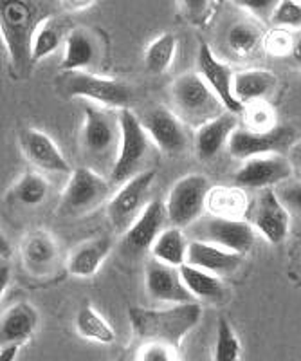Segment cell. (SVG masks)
Masks as SVG:
<instances>
[{
    "label": "cell",
    "mask_w": 301,
    "mask_h": 361,
    "mask_svg": "<svg viewBox=\"0 0 301 361\" xmlns=\"http://www.w3.org/2000/svg\"><path fill=\"white\" fill-rule=\"evenodd\" d=\"M128 318L134 333L145 340V343H162L179 349L188 334L198 325L203 318V307L193 304L174 305L172 309H143L130 307Z\"/></svg>",
    "instance_id": "cell-1"
},
{
    "label": "cell",
    "mask_w": 301,
    "mask_h": 361,
    "mask_svg": "<svg viewBox=\"0 0 301 361\" xmlns=\"http://www.w3.org/2000/svg\"><path fill=\"white\" fill-rule=\"evenodd\" d=\"M44 18H38V8L33 2L4 0L0 4V35L8 49L9 62L18 76L30 74L33 66V38Z\"/></svg>",
    "instance_id": "cell-2"
},
{
    "label": "cell",
    "mask_w": 301,
    "mask_h": 361,
    "mask_svg": "<svg viewBox=\"0 0 301 361\" xmlns=\"http://www.w3.org/2000/svg\"><path fill=\"white\" fill-rule=\"evenodd\" d=\"M56 90L65 98H83L107 109L124 111L132 102V89L124 82L91 73H63L56 78Z\"/></svg>",
    "instance_id": "cell-3"
},
{
    "label": "cell",
    "mask_w": 301,
    "mask_h": 361,
    "mask_svg": "<svg viewBox=\"0 0 301 361\" xmlns=\"http://www.w3.org/2000/svg\"><path fill=\"white\" fill-rule=\"evenodd\" d=\"M172 99L182 123L200 128L211 119L224 114V105L198 73H186L172 85Z\"/></svg>",
    "instance_id": "cell-4"
},
{
    "label": "cell",
    "mask_w": 301,
    "mask_h": 361,
    "mask_svg": "<svg viewBox=\"0 0 301 361\" xmlns=\"http://www.w3.org/2000/svg\"><path fill=\"white\" fill-rule=\"evenodd\" d=\"M121 128V141L117 147V156L110 170L112 185L128 183L136 176H139V166L145 163L148 156L150 137L141 125V119L130 109L117 112Z\"/></svg>",
    "instance_id": "cell-5"
},
{
    "label": "cell",
    "mask_w": 301,
    "mask_h": 361,
    "mask_svg": "<svg viewBox=\"0 0 301 361\" xmlns=\"http://www.w3.org/2000/svg\"><path fill=\"white\" fill-rule=\"evenodd\" d=\"M110 180L89 166H78L72 170L65 190L60 199L58 212L67 217H79L91 214L110 195Z\"/></svg>",
    "instance_id": "cell-6"
},
{
    "label": "cell",
    "mask_w": 301,
    "mask_h": 361,
    "mask_svg": "<svg viewBox=\"0 0 301 361\" xmlns=\"http://www.w3.org/2000/svg\"><path fill=\"white\" fill-rule=\"evenodd\" d=\"M211 192L210 180L200 173L184 176L172 186L166 199V215L174 228H188L203 217L207 208V195Z\"/></svg>",
    "instance_id": "cell-7"
},
{
    "label": "cell",
    "mask_w": 301,
    "mask_h": 361,
    "mask_svg": "<svg viewBox=\"0 0 301 361\" xmlns=\"http://www.w3.org/2000/svg\"><path fill=\"white\" fill-rule=\"evenodd\" d=\"M296 143V132L289 125H278L271 132H252L242 127L233 132L227 143L229 154L236 159L248 161L251 157L269 156V154H283Z\"/></svg>",
    "instance_id": "cell-8"
},
{
    "label": "cell",
    "mask_w": 301,
    "mask_h": 361,
    "mask_svg": "<svg viewBox=\"0 0 301 361\" xmlns=\"http://www.w3.org/2000/svg\"><path fill=\"white\" fill-rule=\"evenodd\" d=\"M155 180V170H143L124 183L108 202V219L116 231H127L148 206V192Z\"/></svg>",
    "instance_id": "cell-9"
},
{
    "label": "cell",
    "mask_w": 301,
    "mask_h": 361,
    "mask_svg": "<svg viewBox=\"0 0 301 361\" xmlns=\"http://www.w3.org/2000/svg\"><path fill=\"white\" fill-rule=\"evenodd\" d=\"M294 176V166L289 156L285 154H269V156L251 157L243 161L235 173L236 188L269 190L289 183Z\"/></svg>",
    "instance_id": "cell-10"
},
{
    "label": "cell",
    "mask_w": 301,
    "mask_h": 361,
    "mask_svg": "<svg viewBox=\"0 0 301 361\" xmlns=\"http://www.w3.org/2000/svg\"><path fill=\"white\" fill-rule=\"evenodd\" d=\"M251 224L271 244H281L290 230V212L278 197L276 188L262 190L251 212Z\"/></svg>",
    "instance_id": "cell-11"
},
{
    "label": "cell",
    "mask_w": 301,
    "mask_h": 361,
    "mask_svg": "<svg viewBox=\"0 0 301 361\" xmlns=\"http://www.w3.org/2000/svg\"><path fill=\"white\" fill-rule=\"evenodd\" d=\"M141 125L148 134L150 141L161 152L177 156L188 147V134L184 123L175 112L166 107H153L143 114Z\"/></svg>",
    "instance_id": "cell-12"
},
{
    "label": "cell",
    "mask_w": 301,
    "mask_h": 361,
    "mask_svg": "<svg viewBox=\"0 0 301 361\" xmlns=\"http://www.w3.org/2000/svg\"><path fill=\"white\" fill-rule=\"evenodd\" d=\"M121 141L120 119H112L110 112L103 109L87 105L82 128L83 150L94 159L105 157Z\"/></svg>",
    "instance_id": "cell-13"
},
{
    "label": "cell",
    "mask_w": 301,
    "mask_h": 361,
    "mask_svg": "<svg viewBox=\"0 0 301 361\" xmlns=\"http://www.w3.org/2000/svg\"><path fill=\"white\" fill-rule=\"evenodd\" d=\"M197 73L207 83V87L217 94V98L220 99L226 112H231L235 116L243 114L245 107L233 94V76L235 74H231V69L214 56L210 44H206L204 40L198 45Z\"/></svg>",
    "instance_id": "cell-14"
},
{
    "label": "cell",
    "mask_w": 301,
    "mask_h": 361,
    "mask_svg": "<svg viewBox=\"0 0 301 361\" xmlns=\"http://www.w3.org/2000/svg\"><path fill=\"white\" fill-rule=\"evenodd\" d=\"M200 237L195 240L211 243L236 255H248L256 243V230L251 222L235 219L210 217L200 226Z\"/></svg>",
    "instance_id": "cell-15"
},
{
    "label": "cell",
    "mask_w": 301,
    "mask_h": 361,
    "mask_svg": "<svg viewBox=\"0 0 301 361\" xmlns=\"http://www.w3.org/2000/svg\"><path fill=\"white\" fill-rule=\"evenodd\" d=\"M145 286L146 293L159 302H168L174 305L195 302L193 295L182 282L181 271L155 259L145 264Z\"/></svg>",
    "instance_id": "cell-16"
},
{
    "label": "cell",
    "mask_w": 301,
    "mask_h": 361,
    "mask_svg": "<svg viewBox=\"0 0 301 361\" xmlns=\"http://www.w3.org/2000/svg\"><path fill=\"white\" fill-rule=\"evenodd\" d=\"M18 145L24 157L38 170L54 173H72L69 161L53 137L38 128H24L18 135Z\"/></svg>",
    "instance_id": "cell-17"
},
{
    "label": "cell",
    "mask_w": 301,
    "mask_h": 361,
    "mask_svg": "<svg viewBox=\"0 0 301 361\" xmlns=\"http://www.w3.org/2000/svg\"><path fill=\"white\" fill-rule=\"evenodd\" d=\"M168 221L166 206L161 201H150L143 209L136 222H134L123 235V250L130 255H139L152 250L159 235L162 233L165 222Z\"/></svg>",
    "instance_id": "cell-18"
},
{
    "label": "cell",
    "mask_w": 301,
    "mask_h": 361,
    "mask_svg": "<svg viewBox=\"0 0 301 361\" xmlns=\"http://www.w3.org/2000/svg\"><path fill=\"white\" fill-rule=\"evenodd\" d=\"M99 60V40L92 31L83 27L70 29L63 45L62 67L65 73H87Z\"/></svg>",
    "instance_id": "cell-19"
},
{
    "label": "cell",
    "mask_w": 301,
    "mask_h": 361,
    "mask_svg": "<svg viewBox=\"0 0 301 361\" xmlns=\"http://www.w3.org/2000/svg\"><path fill=\"white\" fill-rule=\"evenodd\" d=\"M188 266L198 267L213 275H231L243 264L242 255L231 253V251L222 250V247L214 246L211 243L204 240H190L188 246Z\"/></svg>",
    "instance_id": "cell-20"
},
{
    "label": "cell",
    "mask_w": 301,
    "mask_h": 361,
    "mask_svg": "<svg viewBox=\"0 0 301 361\" xmlns=\"http://www.w3.org/2000/svg\"><path fill=\"white\" fill-rule=\"evenodd\" d=\"M40 316L30 302H18L2 312L0 341L2 345H24L37 331Z\"/></svg>",
    "instance_id": "cell-21"
},
{
    "label": "cell",
    "mask_w": 301,
    "mask_h": 361,
    "mask_svg": "<svg viewBox=\"0 0 301 361\" xmlns=\"http://www.w3.org/2000/svg\"><path fill=\"white\" fill-rule=\"evenodd\" d=\"M236 128H238V118L231 112H224L219 118L211 119L206 125L197 128L195 150H197L198 159H213L229 143Z\"/></svg>",
    "instance_id": "cell-22"
},
{
    "label": "cell",
    "mask_w": 301,
    "mask_h": 361,
    "mask_svg": "<svg viewBox=\"0 0 301 361\" xmlns=\"http://www.w3.org/2000/svg\"><path fill=\"white\" fill-rule=\"evenodd\" d=\"M24 266L34 275H46L58 260V244L46 230H34L24 237L22 243Z\"/></svg>",
    "instance_id": "cell-23"
},
{
    "label": "cell",
    "mask_w": 301,
    "mask_h": 361,
    "mask_svg": "<svg viewBox=\"0 0 301 361\" xmlns=\"http://www.w3.org/2000/svg\"><path fill=\"white\" fill-rule=\"evenodd\" d=\"M276 74L267 69H245L233 76V94L248 107L251 103L265 102L276 87Z\"/></svg>",
    "instance_id": "cell-24"
},
{
    "label": "cell",
    "mask_w": 301,
    "mask_h": 361,
    "mask_svg": "<svg viewBox=\"0 0 301 361\" xmlns=\"http://www.w3.org/2000/svg\"><path fill=\"white\" fill-rule=\"evenodd\" d=\"M112 250L110 237H98L79 244L69 257L67 269L72 276L89 279L101 267Z\"/></svg>",
    "instance_id": "cell-25"
},
{
    "label": "cell",
    "mask_w": 301,
    "mask_h": 361,
    "mask_svg": "<svg viewBox=\"0 0 301 361\" xmlns=\"http://www.w3.org/2000/svg\"><path fill=\"white\" fill-rule=\"evenodd\" d=\"M179 271H181L182 282L188 288V291L193 295L195 300H204V302H210V304H222L227 300L226 286L213 273L188 266V264L179 267Z\"/></svg>",
    "instance_id": "cell-26"
},
{
    "label": "cell",
    "mask_w": 301,
    "mask_h": 361,
    "mask_svg": "<svg viewBox=\"0 0 301 361\" xmlns=\"http://www.w3.org/2000/svg\"><path fill=\"white\" fill-rule=\"evenodd\" d=\"M188 246H190V240L186 238L184 231L172 226L159 235L150 253H152V259L179 269L184 266L188 259Z\"/></svg>",
    "instance_id": "cell-27"
},
{
    "label": "cell",
    "mask_w": 301,
    "mask_h": 361,
    "mask_svg": "<svg viewBox=\"0 0 301 361\" xmlns=\"http://www.w3.org/2000/svg\"><path fill=\"white\" fill-rule=\"evenodd\" d=\"M248 197L242 188H226V186H214L207 195V209L213 217L235 219L243 221V215L248 214Z\"/></svg>",
    "instance_id": "cell-28"
},
{
    "label": "cell",
    "mask_w": 301,
    "mask_h": 361,
    "mask_svg": "<svg viewBox=\"0 0 301 361\" xmlns=\"http://www.w3.org/2000/svg\"><path fill=\"white\" fill-rule=\"evenodd\" d=\"M76 331L82 338L85 340L96 341V343L110 345L116 341V333L114 329L110 327L107 320L103 318V314L91 304V302H85L82 307L78 309L75 318Z\"/></svg>",
    "instance_id": "cell-29"
},
{
    "label": "cell",
    "mask_w": 301,
    "mask_h": 361,
    "mask_svg": "<svg viewBox=\"0 0 301 361\" xmlns=\"http://www.w3.org/2000/svg\"><path fill=\"white\" fill-rule=\"evenodd\" d=\"M70 31L63 24L62 18L46 17L38 25L37 33L33 38V63L40 62L54 51L58 49L63 40H67V35Z\"/></svg>",
    "instance_id": "cell-30"
},
{
    "label": "cell",
    "mask_w": 301,
    "mask_h": 361,
    "mask_svg": "<svg viewBox=\"0 0 301 361\" xmlns=\"http://www.w3.org/2000/svg\"><path fill=\"white\" fill-rule=\"evenodd\" d=\"M264 40L265 37L260 27L249 22H236L227 31V45L240 58L252 56L258 47L264 45Z\"/></svg>",
    "instance_id": "cell-31"
},
{
    "label": "cell",
    "mask_w": 301,
    "mask_h": 361,
    "mask_svg": "<svg viewBox=\"0 0 301 361\" xmlns=\"http://www.w3.org/2000/svg\"><path fill=\"white\" fill-rule=\"evenodd\" d=\"M11 197L24 206H38L46 201L49 193V183L41 173L25 172L18 177L11 188Z\"/></svg>",
    "instance_id": "cell-32"
},
{
    "label": "cell",
    "mask_w": 301,
    "mask_h": 361,
    "mask_svg": "<svg viewBox=\"0 0 301 361\" xmlns=\"http://www.w3.org/2000/svg\"><path fill=\"white\" fill-rule=\"evenodd\" d=\"M177 53V37L174 33H162L145 51V67L152 74H162L174 63Z\"/></svg>",
    "instance_id": "cell-33"
},
{
    "label": "cell",
    "mask_w": 301,
    "mask_h": 361,
    "mask_svg": "<svg viewBox=\"0 0 301 361\" xmlns=\"http://www.w3.org/2000/svg\"><path fill=\"white\" fill-rule=\"evenodd\" d=\"M242 357V343L229 325V322L220 316L217 324V341H214L213 361H240Z\"/></svg>",
    "instance_id": "cell-34"
},
{
    "label": "cell",
    "mask_w": 301,
    "mask_h": 361,
    "mask_svg": "<svg viewBox=\"0 0 301 361\" xmlns=\"http://www.w3.org/2000/svg\"><path fill=\"white\" fill-rule=\"evenodd\" d=\"M245 128L252 132H271L278 127V119L267 102H256L245 107L242 114Z\"/></svg>",
    "instance_id": "cell-35"
},
{
    "label": "cell",
    "mask_w": 301,
    "mask_h": 361,
    "mask_svg": "<svg viewBox=\"0 0 301 361\" xmlns=\"http://www.w3.org/2000/svg\"><path fill=\"white\" fill-rule=\"evenodd\" d=\"M271 24L274 29H301V0H280Z\"/></svg>",
    "instance_id": "cell-36"
},
{
    "label": "cell",
    "mask_w": 301,
    "mask_h": 361,
    "mask_svg": "<svg viewBox=\"0 0 301 361\" xmlns=\"http://www.w3.org/2000/svg\"><path fill=\"white\" fill-rule=\"evenodd\" d=\"M294 44H296V40L285 29H272L271 33L265 35L264 40L265 51L271 53L272 56H287V54L293 56Z\"/></svg>",
    "instance_id": "cell-37"
},
{
    "label": "cell",
    "mask_w": 301,
    "mask_h": 361,
    "mask_svg": "<svg viewBox=\"0 0 301 361\" xmlns=\"http://www.w3.org/2000/svg\"><path fill=\"white\" fill-rule=\"evenodd\" d=\"M137 361H179L177 349L148 341V343L141 345L139 353H137Z\"/></svg>",
    "instance_id": "cell-38"
},
{
    "label": "cell",
    "mask_w": 301,
    "mask_h": 361,
    "mask_svg": "<svg viewBox=\"0 0 301 361\" xmlns=\"http://www.w3.org/2000/svg\"><path fill=\"white\" fill-rule=\"evenodd\" d=\"M238 6H242L245 11H249L256 20L264 22V24H271L274 9H276V0H238Z\"/></svg>",
    "instance_id": "cell-39"
},
{
    "label": "cell",
    "mask_w": 301,
    "mask_h": 361,
    "mask_svg": "<svg viewBox=\"0 0 301 361\" xmlns=\"http://www.w3.org/2000/svg\"><path fill=\"white\" fill-rule=\"evenodd\" d=\"M276 193L289 212L301 215V180H294V183L289 180V183L278 186Z\"/></svg>",
    "instance_id": "cell-40"
},
{
    "label": "cell",
    "mask_w": 301,
    "mask_h": 361,
    "mask_svg": "<svg viewBox=\"0 0 301 361\" xmlns=\"http://www.w3.org/2000/svg\"><path fill=\"white\" fill-rule=\"evenodd\" d=\"M184 6H188L186 11H188L191 20H193V24H200V22L207 18V13H210L207 6H210V2H186Z\"/></svg>",
    "instance_id": "cell-41"
},
{
    "label": "cell",
    "mask_w": 301,
    "mask_h": 361,
    "mask_svg": "<svg viewBox=\"0 0 301 361\" xmlns=\"http://www.w3.org/2000/svg\"><path fill=\"white\" fill-rule=\"evenodd\" d=\"M22 345H2L0 350V361H17Z\"/></svg>",
    "instance_id": "cell-42"
},
{
    "label": "cell",
    "mask_w": 301,
    "mask_h": 361,
    "mask_svg": "<svg viewBox=\"0 0 301 361\" xmlns=\"http://www.w3.org/2000/svg\"><path fill=\"white\" fill-rule=\"evenodd\" d=\"M289 159H290V163H293L294 170H300L301 172V140H297L296 143L290 147Z\"/></svg>",
    "instance_id": "cell-43"
},
{
    "label": "cell",
    "mask_w": 301,
    "mask_h": 361,
    "mask_svg": "<svg viewBox=\"0 0 301 361\" xmlns=\"http://www.w3.org/2000/svg\"><path fill=\"white\" fill-rule=\"evenodd\" d=\"M9 279H11V267L8 266V262H2L0 264V293L2 295H4Z\"/></svg>",
    "instance_id": "cell-44"
},
{
    "label": "cell",
    "mask_w": 301,
    "mask_h": 361,
    "mask_svg": "<svg viewBox=\"0 0 301 361\" xmlns=\"http://www.w3.org/2000/svg\"><path fill=\"white\" fill-rule=\"evenodd\" d=\"M63 6H67V9H72V11H78V9H87L89 6H94V2L92 0H78V2H75V0H67V2H62Z\"/></svg>",
    "instance_id": "cell-45"
},
{
    "label": "cell",
    "mask_w": 301,
    "mask_h": 361,
    "mask_svg": "<svg viewBox=\"0 0 301 361\" xmlns=\"http://www.w3.org/2000/svg\"><path fill=\"white\" fill-rule=\"evenodd\" d=\"M0 251H2V262H8V259L13 255V251H11V247H9L8 238H6L4 235H2V250Z\"/></svg>",
    "instance_id": "cell-46"
},
{
    "label": "cell",
    "mask_w": 301,
    "mask_h": 361,
    "mask_svg": "<svg viewBox=\"0 0 301 361\" xmlns=\"http://www.w3.org/2000/svg\"><path fill=\"white\" fill-rule=\"evenodd\" d=\"M293 58L294 62L297 63V66H301V37L297 38L296 44H294V49H293Z\"/></svg>",
    "instance_id": "cell-47"
}]
</instances>
